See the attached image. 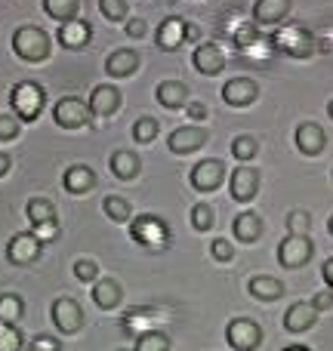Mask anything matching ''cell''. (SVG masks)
Wrapping results in <instances>:
<instances>
[{
	"mask_svg": "<svg viewBox=\"0 0 333 351\" xmlns=\"http://www.w3.org/2000/svg\"><path fill=\"white\" fill-rule=\"evenodd\" d=\"M12 49L25 62H43L49 56V34L37 25H25L12 34Z\"/></svg>",
	"mask_w": 333,
	"mask_h": 351,
	"instance_id": "6da1fadb",
	"label": "cell"
},
{
	"mask_svg": "<svg viewBox=\"0 0 333 351\" xmlns=\"http://www.w3.org/2000/svg\"><path fill=\"white\" fill-rule=\"evenodd\" d=\"M10 102H12V108H16L19 121H34L43 111V105H47V93H43V86H37L34 80H22V84H16L10 90Z\"/></svg>",
	"mask_w": 333,
	"mask_h": 351,
	"instance_id": "7a4b0ae2",
	"label": "cell"
},
{
	"mask_svg": "<svg viewBox=\"0 0 333 351\" xmlns=\"http://www.w3.org/2000/svg\"><path fill=\"white\" fill-rule=\"evenodd\" d=\"M130 237H133L136 243H142V247H148V250H161V247L170 243V228H167L164 219L146 213V216L133 219V225H130Z\"/></svg>",
	"mask_w": 333,
	"mask_h": 351,
	"instance_id": "3957f363",
	"label": "cell"
},
{
	"mask_svg": "<svg viewBox=\"0 0 333 351\" xmlns=\"http://www.w3.org/2000/svg\"><path fill=\"white\" fill-rule=\"evenodd\" d=\"M43 256V241L34 231H19L6 243V262L10 265H34Z\"/></svg>",
	"mask_w": 333,
	"mask_h": 351,
	"instance_id": "277c9868",
	"label": "cell"
},
{
	"mask_svg": "<svg viewBox=\"0 0 333 351\" xmlns=\"http://www.w3.org/2000/svg\"><path fill=\"white\" fill-rule=\"evenodd\" d=\"M275 47H278L281 53L293 56V59H309V56L315 53V40H312V34L303 28V25L278 28V34H275Z\"/></svg>",
	"mask_w": 333,
	"mask_h": 351,
	"instance_id": "5b68a950",
	"label": "cell"
},
{
	"mask_svg": "<svg viewBox=\"0 0 333 351\" xmlns=\"http://www.w3.org/2000/svg\"><path fill=\"white\" fill-rule=\"evenodd\" d=\"M315 256V243L309 234H287L278 243V262L281 268H303Z\"/></svg>",
	"mask_w": 333,
	"mask_h": 351,
	"instance_id": "8992f818",
	"label": "cell"
},
{
	"mask_svg": "<svg viewBox=\"0 0 333 351\" xmlns=\"http://www.w3.org/2000/svg\"><path fill=\"white\" fill-rule=\"evenodd\" d=\"M225 342L235 351H256L262 342V327L250 317H235L225 327Z\"/></svg>",
	"mask_w": 333,
	"mask_h": 351,
	"instance_id": "52a82bcc",
	"label": "cell"
},
{
	"mask_svg": "<svg viewBox=\"0 0 333 351\" xmlns=\"http://www.w3.org/2000/svg\"><path fill=\"white\" fill-rule=\"evenodd\" d=\"M49 315H53V324L59 333L65 336H74L84 330V308H80L78 302H74L71 296H59L53 302V308H49Z\"/></svg>",
	"mask_w": 333,
	"mask_h": 351,
	"instance_id": "ba28073f",
	"label": "cell"
},
{
	"mask_svg": "<svg viewBox=\"0 0 333 351\" xmlns=\"http://www.w3.org/2000/svg\"><path fill=\"white\" fill-rule=\"evenodd\" d=\"M53 121L65 130H80L87 121H90V105H87L84 99H74V96L59 99L53 108Z\"/></svg>",
	"mask_w": 333,
	"mask_h": 351,
	"instance_id": "9c48e42d",
	"label": "cell"
},
{
	"mask_svg": "<svg viewBox=\"0 0 333 351\" xmlns=\"http://www.w3.org/2000/svg\"><path fill=\"white\" fill-rule=\"evenodd\" d=\"M260 182L262 176L260 170H253V167H238V170H231V182H229V191H231V200H238V204H250V200L260 194Z\"/></svg>",
	"mask_w": 333,
	"mask_h": 351,
	"instance_id": "30bf717a",
	"label": "cell"
},
{
	"mask_svg": "<svg viewBox=\"0 0 333 351\" xmlns=\"http://www.w3.org/2000/svg\"><path fill=\"white\" fill-rule=\"evenodd\" d=\"M222 99L231 108H247V105H253L260 99V84L250 77H231L222 86Z\"/></svg>",
	"mask_w": 333,
	"mask_h": 351,
	"instance_id": "8fae6325",
	"label": "cell"
},
{
	"mask_svg": "<svg viewBox=\"0 0 333 351\" xmlns=\"http://www.w3.org/2000/svg\"><path fill=\"white\" fill-rule=\"evenodd\" d=\"M192 65H194V71H200L204 77H216L225 68V53L216 43H200L192 53Z\"/></svg>",
	"mask_w": 333,
	"mask_h": 351,
	"instance_id": "7c38bea8",
	"label": "cell"
},
{
	"mask_svg": "<svg viewBox=\"0 0 333 351\" xmlns=\"http://www.w3.org/2000/svg\"><path fill=\"white\" fill-rule=\"evenodd\" d=\"M222 179H225V164L216 158L200 160L192 170V188H198V191H216L222 185Z\"/></svg>",
	"mask_w": 333,
	"mask_h": 351,
	"instance_id": "4fadbf2b",
	"label": "cell"
},
{
	"mask_svg": "<svg viewBox=\"0 0 333 351\" xmlns=\"http://www.w3.org/2000/svg\"><path fill=\"white\" fill-rule=\"evenodd\" d=\"M204 142H207V130L198 127V123H192V127L173 130L167 145L173 154H192V152H198V148H204Z\"/></svg>",
	"mask_w": 333,
	"mask_h": 351,
	"instance_id": "5bb4252c",
	"label": "cell"
},
{
	"mask_svg": "<svg viewBox=\"0 0 333 351\" xmlns=\"http://www.w3.org/2000/svg\"><path fill=\"white\" fill-rule=\"evenodd\" d=\"M318 324V308L312 302H293L284 311V330L287 333H306Z\"/></svg>",
	"mask_w": 333,
	"mask_h": 351,
	"instance_id": "9a60e30c",
	"label": "cell"
},
{
	"mask_svg": "<svg viewBox=\"0 0 333 351\" xmlns=\"http://www.w3.org/2000/svg\"><path fill=\"white\" fill-rule=\"evenodd\" d=\"M90 114H96V117H108V114H115L117 108H121V90L117 86H111V84H99L96 90L90 93Z\"/></svg>",
	"mask_w": 333,
	"mask_h": 351,
	"instance_id": "2e32d148",
	"label": "cell"
},
{
	"mask_svg": "<svg viewBox=\"0 0 333 351\" xmlns=\"http://www.w3.org/2000/svg\"><path fill=\"white\" fill-rule=\"evenodd\" d=\"M297 148L303 154H309V158H315V154H321L324 152V145H328V136H324V130L318 127L315 121H306V123H299L297 127Z\"/></svg>",
	"mask_w": 333,
	"mask_h": 351,
	"instance_id": "e0dca14e",
	"label": "cell"
},
{
	"mask_svg": "<svg viewBox=\"0 0 333 351\" xmlns=\"http://www.w3.org/2000/svg\"><path fill=\"white\" fill-rule=\"evenodd\" d=\"M185 19L182 16H170L161 22L158 34H154V40H158L161 49H167V53H173V49H179L182 43H185Z\"/></svg>",
	"mask_w": 333,
	"mask_h": 351,
	"instance_id": "ac0fdd59",
	"label": "cell"
},
{
	"mask_svg": "<svg viewBox=\"0 0 333 351\" xmlns=\"http://www.w3.org/2000/svg\"><path fill=\"white\" fill-rule=\"evenodd\" d=\"M293 0H256L253 3V22L260 25H281L290 12Z\"/></svg>",
	"mask_w": 333,
	"mask_h": 351,
	"instance_id": "d6986e66",
	"label": "cell"
},
{
	"mask_svg": "<svg viewBox=\"0 0 333 351\" xmlns=\"http://www.w3.org/2000/svg\"><path fill=\"white\" fill-rule=\"evenodd\" d=\"M231 231H235V237L241 243H256L262 237V231H266V222H262L260 213L247 210V213H241V216H235V222H231Z\"/></svg>",
	"mask_w": 333,
	"mask_h": 351,
	"instance_id": "ffe728a7",
	"label": "cell"
},
{
	"mask_svg": "<svg viewBox=\"0 0 333 351\" xmlns=\"http://www.w3.org/2000/svg\"><path fill=\"white\" fill-rule=\"evenodd\" d=\"M188 96H192V90H188L182 80H164V84H158V90H154L158 105H164V108H170V111L185 108Z\"/></svg>",
	"mask_w": 333,
	"mask_h": 351,
	"instance_id": "44dd1931",
	"label": "cell"
},
{
	"mask_svg": "<svg viewBox=\"0 0 333 351\" xmlns=\"http://www.w3.org/2000/svg\"><path fill=\"white\" fill-rule=\"evenodd\" d=\"M133 71H139V53L136 49H115L105 59V74L108 77H130Z\"/></svg>",
	"mask_w": 333,
	"mask_h": 351,
	"instance_id": "7402d4cb",
	"label": "cell"
},
{
	"mask_svg": "<svg viewBox=\"0 0 333 351\" xmlns=\"http://www.w3.org/2000/svg\"><path fill=\"white\" fill-rule=\"evenodd\" d=\"M59 43L62 47H68V49H84L87 47V40L93 37V28H90V22H80V19H71V22H62V28H59Z\"/></svg>",
	"mask_w": 333,
	"mask_h": 351,
	"instance_id": "603a6c76",
	"label": "cell"
},
{
	"mask_svg": "<svg viewBox=\"0 0 333 351\" xmlns=\"http://www.w3.org/2000/svg\"><path fill=\"white\" fill-rule=\"evenodd\" d=\"M121 299H124V290L115 278L96 280V287H93V302H96L102 311H115L117 305H121Z\"/></svg>",
	"mask_w": 333,
	"mask_h": 351,
	"instance_id": "cb8c5ba5",
	"label": "cell"
},
{
	"mask_svg": "<svg viewBox=\"0 0 333 351\" xmlns=\"http://www.w3.org/2000/svg\"><path fill=\"white\" fill-rule=\"evenodd\" d=\"M108 167H111V173L117 176V179H124V182H130V179H136L142 170V160L136 158L133 152H127V148H121V152H115L108 158Z\"/></svg>",
	"mask_w": 333,
	"mask_h": 351,
	"instance_id": "d4e9b609",
	"label": "cell"
},
{
	"mask_svg": "<svg viewBox=\"0 0 333 351\" xmlns=\"http://www.w3.org/2000/svg\"><path fill=\"white\" fill-rule=\"evenodd\" d=\"M250 296L260 299V302H275V299H281V293H284V284H281L278 278H268V274H256V278H250Z\"/></svg>",
	"mask_w": 333,
	"mask_h": 351,
	"instance_id": "484cf974",
	"label": "cell"
},
{
	"mask_svg": "<svg viewBox=\"0 0 333 351\" xmlns=\"http://www.w3.org/2000/svg\"><path fill=\"white\" fill-rule=\"evenodd\" d=\"M62 185H65L71 194H84V191H90V188L96 185V173H93L90 167L78 164V167H71V170H65Z\"/></svg>",
	"mask_w": 333,
	"mask_h": 351,
	"instance_id": "4316f807",
	"label": "cell"
},
{
	"mask_svg": "<svg viewBox=\"0 0 333 351\" xmlns=\"http://www.w3.org/2000/svg\"><path fill=\"white\" fill-rule=\"evenodd\" d=\"M25 216H28L31 225L56 222V206H53V200H47V197H31L28 204H25Z\"/></svg>",
	"mask_w": 333,
	"mask_h": 351,
	"instance_id": "83f0119b",
	"label": "cell"
},
{
	"mask_svg": "<svg viewBox=\"0 0 333 351\" xmlns=\"http://www.w3.org/2000/svg\"><path fill=\"white\" fill-rule=\"evenodd\" d=\"M43 10L56 22H71V19H78L80 0H43Z\"/></svg>",
	"mask_w": 333,
	"mask_h": 351,
	"instance_id": "f1b7e54d",
	"label": "cell"
},
{
	"mask_svg": "<svg viewBox=\"0 0 333 351\" xmlns=\"http://www.w3.org/2000/svg\"><path fill=\"white\" fill-rule=\"evenodd\" d=\"M25 315V302L22 296H16V293H3L0 296V321L3 324H19Z\"/></svg>",
	"mask_w": 333,
	"mask_h": 351,
	"instance_id": "f546056e",
	"label": "cell"
},
{
	"mask_svg": "<svg viewBox=\"0 0 333 351\" xmlns=\"http://www.w3.org/2000/svg\"><path fill=\"white\" fill-rule=\"evenodd\" d=\"M133 351H170V336L152 327V330H146V333L136 336Z\"/></svg>",
	"mask_w": 333,
	"mask_h": 351,
	"instance_id": "4dcf8cb0",
	"label": "cell"
},
{
	"mask_svg": "<svg viewBox=\"0 0 333 351\" xmlns=\"http://www.w3.org/2000/svg\"><path fill=\"white\" fill-rule=\"evenodd\" d=\"M231 154H235V160H241V164H250V160L260 154V142H256V136H235L231 139Z\"/></svg>",
	"mask_w": 333,
	"mask_h": 351,
	"instance_id": "1f68e13d",
	"label": "cell"
},
{
	"mask_svg": "<svg viewBox=\"0 0 333 351\" xmlns=\"http://www.w3.org/2000/svg\"><path fill=\"white\" fill-rule=\"evenodd\" d=\"M102 210H105V216H108L111 222H130V219H133L130 200L117 197V194H108V197L102 200Z\"/></svg>",
	"mask_w": 333,
	"mask_h": 351,
	"instance_id": "d6a6232c",
	"label": "cell"
},
{
	"mask_svg": "<svg viewBox=\"0 0 333 351\" xmlns=\"http://www.w3.org/2000/svg\"><path fill=\"white\" fill-rule=\"evenodd\" d=\"M161 133V123L154 121V117H139V121L133 123V139L139 142V145H148V142H154Z\"/></svg>",
	"mask_w": 333,
	"mask_h": 351,
	"instance_id": "836d02e7",
	"label": "cell"
},
{
	"mask_svg": "<svg viewBox=\"0 0 333 351\" xmlns=\"http://www.w3.org/2000/svg\"><path fill=\"white\" fill-rule=\"evenodd\" d=\"M192 225H194V231H210L213 225H216V210H213L210 204H194L192 206Z\"/></svg>",
	"mask_w": 333,
	"mask_h": 351,
	"instance_id": "e575fe53",
	"label": "cell"
},
{
	"mask_svg": "<svg viewBox=\"0 0 333 351\" xmlns=\"http://www.w3.org/2000/svg\"><path fill=\"white\" fill-rule=\"evenodd\" d=\"M25 336L19 333L16 324H3L0 321V351H22Z\"/></svg>",
	"mask_w": 333,
	"mask_h": 351,
	"instance_id": "d590c367",
	"label": "cell"
},
{
	"mask_svg": "<svg viewBox=\"0 0 333 351\" xmlns=\"http://www.w3.org/2000/svg\"><path fill=\"white\" fill-rule=\"evenodd\" d=\"M124 330H127L130 336H139V333H146V330H152V317H148V311H139V308L127 311V317H124Z\"/></svg>",
	"mask_w": 333,
	"mask_h": 351,
	"instance_id": "8d00e7d4",
	"label": "cell"
},
{
	"mask_svg": "<svg viewBox=\"0 0 333 351\" xmlns=\"http://www.w3.org/2000/svg\"><path fill=\"white\" fill-rule=\"evenodd\" d=\"M312 231V216L306 210H290L287 213V234H309Z\"/></svg>",
	"mask_w": 333,
	"mask_h": 351,
	"instance_id": "74e56055",
	"label": "cell"
},
{
	"mask_svg": "<svg viewBox=\"0 0 333 351\" xmlns=\"http://www.w3.org/2000/svg\"><path fill=\"white\" fill-rule=\"evenodd\" d=\"M99 10L108 22H124L127 19V0H99Z\"/></svg>",
	"mask_w": 333,
	"mask_h": 351,
	"instance_id": "f35d334b",
	"label": "cell"
},
{
	"mask_svg": "<svg viewBox=\"0 0 333 351\" xmlns=\"http://www.w3.org/2000/svg\"><path fill=\"white\" fill-rule=\"evenodd\" d=\"M210 256L216 262H231L235 259V243L225 241V237H216V241L210 243Z\"/></svg>",
	"mask_w": 333,
	"mask_h": 351,
	"instance_id": "ab89813d",
	"label": "cell"
},
{
	"mask_svg": "<svg viewBox=\"0 0 333 351\" xmlns=\"http://www.w3.org/2000/svg\"><path fill=\"white\" fill-rule=\"evenodd\" d=\"M74 278L90 284V280H99V265L93 259H78L74 262Z\"/></svg>",
	"mask_w": 333,
	"mask_h": 351,
	"instance_id": "60d3db41",
	"label": "cell"
},
{
	"mask_svg": "<svg viewBox=\"0 0 333 351\" xmlns=\"http://www.w3.org/2000/svg\"><path fill=\"white\" fill-rule=\"evenodd\" d=\"M19 136V121L10 114H0V142H10Z\"/></svg>",
	"mask_w": 333,
	"mask_h": 351,
	"instance_id": "b9f144b4",
	"label": "cell"
},
{
	"mask_svg": "<svg viewBox=\"0 0 333 351\" xmlns=\"http://www.w3.org/2000/svg\"><path fill=\"white\" fill-rule=\"evenodd\" d=\"M146 34H148V25L142 22V19H130V22H127V37H133V40H142Z\"/></svg>",
	"mask_w": 333,
	"mask_h": 351,
	"instance_id": "7bdbcfd3",
	"label": "cell"
},
{
	"mask_svg": "<svg viewBox=\"0 0 333 351\" xmlns=\"http://www.w3.org/2000/svg\"><path fill=\"white\" fill-rule=\"evenodd\" d=\"M31 351H62V348L53 336H37V339L31 342Z\"/></svg>",
	"mask_w": 333,
	"mask_h": 351,
	"instance_id": "ee69618b",
	"label": "cell"
},
{
	"mask_svg": "<svg viewBox=\"0 0 333 351\" xmlns=\"http://www.w3.org/2000/svg\"><path fill=\"white\" fill-rule=\"evenodd\" d=\"M185 111H188V117H192V121H207V105L204 102H192V99H188Z\"/></svg>",
	"mask_w": 333,
	"mask_h": 351,
	"instance_id": "f6af8a7d",
	"label": "cell"
},
{
	"mask_svg": "<svg viewBox=\"0 0 333 351\" xmlns=\"http://www.w3.org/2000/svg\"><path fill=\"white\" fill-rule=\"evenodd\" d=\"M56 231H59V225H56V222H47V225H34V234L41 237L43 243H47L49 237H56Z\"/></svg>",
	"mask_w": 333,
	"mask_h": 351,
	"instance_id": "bcb514c9",
	"label": "cell"
},
{
	"mask_svg": "<svg viewBox=\"0 0 333 351\" xmlns=\"http://www.w3.org/2000/svg\"><path fill=\"white\" fill-rule=\"evenodd\" d=\"M312 305H315L318 311H324V308H330L333 305V290H324V293H318L315 299H312Z\"/></svg>",
	"mask_w": 333,
	"mask_h": 351,
	"instance_id": "7dc6e473",
	"label": "cell"
},
{
	"mask_svg": "<svg viewBox=\"0 0 333 351\" xmlns=\"http://www.w3.org/2000/svg\"><path fill=\"white\" fill-rule=\"evenodd\" d=\"M324 280H328V287H330V290H333V259H328V262H324Z\"/></svg>",
	"mask_w": 333,
	"mask_h": 351,
	"instance_id": "c3c4849f",
	"label": "cell"
},
{
	"mask_svg": "<svg viewBox=\"0 0 333 351\" xmlns=\"http://www.w3.org/2000/svg\"><path fill=\"white\" fill-rule=\"evenodd\" d=\"M198 37H200V31H198V25H185V40H198Z\"/></svg>",
	"mask_w": 333,
	"mask_h": 351,
	"instance_id": "681fc988",
	"label": "cell"
},
{
	"mask_svg": "<svg viewBox=\"0 0 333 351\" xmlns=\"http://www.w3.org/2000/svg\"><path fill=\"white\" fill-rule=\"evenodd\" d=\"M10 167H12V158H10V154H0V176L10 173Z\"/></svg>",
	"mask_w": 333,
	"mask_h": 351,
	"instance_id": "f907efd6",
	"label": "cell"
},
{
	"mask_svg": "<svg viewBox=\"0 0 333 351\" xmlns=\"http://www.w3.org/2000/svg\"><path fill=\"white\" fill-rule=\"evenodd\" d=\"M284 351H309V348H306V346H287Z\"/></svg>",
	"mask_w": 333,
	"mask_h": 351,
	"instance_id": "816d5d0a",
	"label": "cell"
},
{
	"mask_svg": "<svg viewBox=\"0 0 333 351\" xmlns=\"http://www.w3.org/2000/svg\"><path fill=\"white\" fill-rule=\"evenodd\" d=\"M328 114L333 117V99H330V105H328Z\"/></svg>",
	"mask_w": 333,
	"mask_h": 351,
	"instance_id": "f5cc1de1",
	"label": "cell"
},
{
	"mask_svg": "<svg viewBox=\"0 0 333 351\" xmlns=\"http://www.w3.org/2000/svg\"><path fill=\"white\" fill-rule=\"evenodd\" d=\"M328 231H330V234H333V216H330V222H328Z\"/></svg>",
	"mask_w": 333,
	"mask_h": 351,
	"instance_id": "db71d44e",
	"label": "cell"
},
{
	"mask_svg": "<svg viewBox=\"0 0 333 351\" xmlns=\"http://www.w3.org/2000/svg\"><path fill=\"white\" fill-rule=\"evenodd\" d=\"M117 351H133V348H117Z\"/></svg>",
	"mask_w": 333,
	"mask_h": 351,
	"instance_id": "11a10c76",
	"label": "cell"
},
{
	"mask_svg": "<svg viewBox=\"0 0 333 351\" xmlns=\"http://www.w3.org/2000/svg\"><path fill=\"white\" fill-rule=\"evenodd\" d=\"M330 176H333V170H330Z\"/></svg>",
	"mask_w": 333,
	"mask_h": 351,
	"instance_id": "9f6ffc18",
	"label": "cell"
}]
</instances>
